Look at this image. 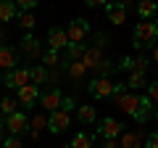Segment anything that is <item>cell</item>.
<instances>
[{
    "label": "cell",
    "mask_w": 158,
    "mask_h": 148,
    "mask_svg": "<svg viewBox=\"0 0 158 148\" xmlns=\"http://www.w3.org/2000/svg\"><path fill=\"white\" fill-rule=\"evenodd\" d=\"M111 101H113V106H116V108H121L124 114H129L132 119H137V114H140V101H142V95H137L135 90H124V93H113Z\"/></svg>",
    "instance_id": "cell-1"
},
{
    "label": "cell",
    "mask_w": 158,
    "mask_h": 148,
    "mask_svg": "<svg viewBox=\"0 0 158 148\" xmlns=\"http://www.w3.org/2000/svg\"><path fill=\"white\" fill-rule=\"evenodd\" d=\"M153 42H158V27L153 19H142V21H137L135 27V45L137 48H153Z\"/></svg>",
    "instance_id": "cell-2"
},
{
    "label": "cell",
    "mask_w": 158,
    "mask_h": 148,
    "mask_svg": "<svg viewBox=\"0 0 158 148\" xmlns=\"http://www.w3.org/2000/svg\"><path fill=\"white\" fill-rule=\"evenodd\" d=\"M29 82H32V69L29 66H16L13 72H6V77H3V85L11 87V90H19Z\"/></svg>",
    "instance_id": "cell-3"
},
{
    "label": "cell",
    "mask_w": 158,
    "mask_h": 148,
    "mask_svg": "<svg viewBox=\"0 0 158 148\" xmlns=\"http://www.w3.org/2000/svg\"><path fill=\"white\" fill-rule=\"evenodd\" d=\"M113 90H116V82H111V77H98V80H90V85H87V93H90L95 101L111 98Z\"/></svg>",
    "instance_id": "cell-4"
},
{
    "label": "cell",
    "mask_w": 158,
    "mask_h": 148,
    "mask_svg": "<svg viewBox=\"0 0 158 148\" xmlns=\"http://www.w3.org/2000/svg\"><path fill=\"white\" fill-rule=\"evenodd\" d=\"M69 127H71V114L63 111V108H58V111H53V114L48 116V132H53V135H61Z\"/></svg>",
    "instance_id": "cell-5"
},
{
    "label": "cell",
    "mask_w": 158,
    "mask_h": 148,
    "mask_svg": "<svg viewBox=\"0 0 158 148\" xmlns=\"http://www.w3.org/2000/svg\"><path fill=\"white\" fill-rule=\"evenodd\" d=\"M103 11H106L108 21H111L113 27H121V24L127 21V11H129V8L124 6V0H108V6L103 8Z\"/></svg>",
    "instance_id": "cell-6"
},
{
    "label": "cell",
    "mask_w": 158,
    "mask_h": 148,
    "mask_svg": "<svg viewBox=\"0 0 158 148\" xmlns=\"http://www.w3.org/2000/svg\"><path fill=\"white\" fill-rule=\"evenodd\" d=\"M21 53L27 56V61H37V58H42V42L34 37L32 32H27L24 34V40H21Z\"/></svg>",
    "instance_id": "cell-7"
},
{
    "label": "cell",
    "mask_w": 158,
    "mask_h": 148,
    "mask_svg": "<svg viewBox=\"0 0 158 148\" xmlns=\"http://www.w3.org/2000/svg\"><path fill=\"white\" fill-rule=\"evenodd\" d=\"M66 34H69V42H85L90 37V21L87 19H74L69 24Z\"/></svg>",
    "instance_id": "cell-8"
},
{
    "label": "cell",
    "mask_w": 158,
    "mask_h": 148,
    "mask_svg": "<svg viewBox=\"0 0 158 148\" xmlns=\"http://www.w3.org/2000/svg\"><path fill=\"white\" fill-rule=\"evenodd\" d=\"M61 103H63V93H61V87H50L48 93H42V95H40V106L45 108L48 114L58 111V108H61Z\"/></svg>",
    "instance_id": "cell-9"
},
{
    "label": "cell",
    "mask_w": 158,
    "mask_h": 148,
    "mask_svg": "<svg viewBox=\"0 0 158 148\" xmlns=\"http://www.w3.org/2000/svg\"><path fill=\"white\" fill-rule=\"evenodd\" d=\"M121 132H124V124L118 119H113V116H106L100 122V127H98V135H103L106 140H116V137H121Z\"/></svg>",
    "instance_id": "cell-10"
},
{
    "label": "cell",
    "mask_w": 158,
    "mask_h": 148,
    "mask_svg": "<svg viewBox=\"0 0 158 148\" xmlns=\"http://www.w3.org/2000/svg\"><path fill=\"white\" fill-rule=\"evenodd\" d=\"M6 127H8V132L11 135H24V132L29 130V119H27V111H16V114H11V116H6Z\"/></svg>",
    "instance_id": "cell-11"
},
{
    "label": "cell",
    "mask_w": 158,
    "mask_h": 148,
    "mask_svg": "<svg viewBox=\"0 0 158 148\" xmlns=\"http://www.w3.org/2000/svg\"><path fill=\"white\" fill-rule=\"evenodd\" d=\"M16 93H19V103H21V106H27V111H29V108H34V103L40 101V85H34V82L19 87Z\"/></svg>",
    "instance_id": "cell-12"
},
{
    "label": "cell",
    "mask_w": 158,
    "mask_h": 148,
    "mask_svg": "<svg viewBox=\"0 0 158 148\" xmlns=\"http://www.w3.org/2000/svg\"><path fill=\"white\" fill-rule=\"evenodd\" d=\"M48 48H50V50H58V53H61L63 48H69V34H66V29L53 27L50 32H48Z\"/></svg>",
    "instance_id": "cell-13"
},
{
    "label": "cell",
    "mask_w": 158,
    "mask_h": 148,
    "mask_svg": "<svg viewBox=\"0 0 158 148\" xmlns=\"http://www.w3.org/2000/svg\"><path fill=\"white\" fill-rule=\"evenodd\" d=\"M103 61H106V53H103V48H100V45H92V48H87L85 58H82V63H85L87 69H98Z\"/></svg>",
    "instance_id": "cell-14"
},
{
    "label": "cell",
    "mask_w": 158,
    "mask_h": 148,
    "mask_svg": "<svg viewBox=\"0 0 158 148\" xmlns=\"http://www.w3.org/2000/svg\"><path fill=\"white\" fill-rule=\"evenodd\" d=\"M19 66V58H16V50L11 45H0V69L6 72H13Z\"/></svg>",
    "instance_id": "cell-15"
},
{
    "label": "cell",
    "mask_w": 158,
    "mask_h": 148,
    "mask_svg": "<svg viewBox=\"0 0 158 148\" xmlns=\"http://www.w3.org/2000/svg\"><path fill=\"white\" fill-rule=\"evenodd\" d=\"M19 16L16 0H0V24H8Z\"/></svg>",
    "instance_id": "cell-16"
},
{
    "label": "cell",
    "mask_w": 158,
    "mask_h": 148,
    "mask_svg": "<svg viewBox=\"0 0 158 148\" xmlns=\"http://www.w3.org/2000/svg\"><path fill=\"white\" fill-rule=\"evenodd\" d=\"M63 69H66L69 80H77V82H79V80H85V74L90 72V69H87L82 61H71V63H66V61H63Z\"/></svg>",
    "instance_id": "cell-17"
},
{
    "label": "cell",
    "mask_w": 158,
    "mask_h": 148,
    "mask_svg": "<svg viewBox=\"0 0 158 148\" xmlns=\"http://www.w3.org/2000/svg\"><path fill=\"white\" fill-rule=\"evenodd\" d=\"M85 53H87V45H85V42H69V48H66V63L82 61Z\"/></svg>",
    "instance_id": "cell-18"
},
{
    "label": "cell",
    "mask_w": 158,
    "mask_h": 148,
    "mask_svg": "<svg viewBox=\"0 0 158 148\" xmlns=\"http://www.w3.org/2000/svg\"><path fill=\"white\" fill-rule=\"evenodd\" d=\"M118 143H121V148H145L142 146V132H121Z\"/></svg>",
    "instance_id": "cell-19"
},
{
    "label": "cell",
    "mask_w": 158,
    "mask_h": 148,
    "mask_svg": "<svg viewBox=\"0 0 158 148\" xmlns=\"http://www.w3.org/2000/svg\"><path fill=\"white\" fill-rule=\"evenodd\" d=\"M137 13H140V19H156L158 16V3L156 0H140Z\"/></svg>",
    "instance_id": "cell-20"
},
{
    "label": "cell",
    "mask_w": 158,
    "mask_h": 148,
    "mask_svg": "<svg viewBox=\"0 0 158 148\" xmlns=\"http://www.w3.org/2000/svg\"><path fill=\"white\" fill-rule=\"evenodd\" d=\"M77 116H79L82 124H92V122L98 119V108L90 106V103H87V106H79V108H77Z\"/></svg>",
    "instance_id": "cell-21"
},
{
    "label": "cell",
    "mask_w": 158,
    "mask_h": 148,
    "mask_svg": "<svg viewBox=\"0 0 158 148\" xmlns=\"http://www.w3.org/2000/svg\"><path fill=\"white\" fill-rule=\"evenodd\" d=\"M145 82H148V74H142V72H129V77H127V87L135 93L140 87H145Z\"/></svg>",
    "instance_id": "cell-22"
},
{
    "label": "cell",
    "mask_w": 158,
    "mask_h": 148,
    "mask_svg": "<svg viewBox=\"0 0 158 148\" xmlns=\"http://www.w3.org/2000/svg\"><path fill=\"white\" fill-rule=\"evenodd\" d=\"M150 66H153L150 56H137V58H132V69H129V72H142V74H148V72H150Z\"/></svg>",
    "instance_id": "cell-23"
},
{
    "label": "cell",
    "mask_w": 158,
    "mask_h": 148,
    "mask_svg": "<svg viewBox=\"0 0 158 148\" xmlns=\"http://www.w3.org/2000/svg\"><path fill=\"white\" fill-rule=\"evenodd\" d=\"M150 111H153V101H150L148 95H142V101H140V114H137V119H135V122L145 124V122H148V116H150Z\"/></svg>",
    "instance_id": "cell-24"
},
{
    "label": "cell",
    "mask_w": 158,
    "mask_h": 148,
    "mask_svg": "<svg viewBox=\"0 0 158 148\" xmlns=\"http://www.w3.org/2000/svg\"><path fill=\"white\" fill-rule=\"evenodd\" d=\"M92 140H95V137L87 135V132H77V135L71 137V148H92Z\"/></svg>",
    "instance_id": "cell-25"
},
{
    "label": "cell",
    "mask_w": 158,
    "mask_h": 148,
    "mask_svg": "<svg viewBox=\"0 0 158 148\" xmlns=\"http://www.w3.org/2000/svg\"><path fill=\"white\" fill-rule=\"evenodd\" d=\"M19 98H3V101H0V114L3 116H11V114H16L19 111Z\"/></svg>",
    "instance_id": "cell-26"
},
{
    "label": "cell",
    "mask_w": 158,
    "mask_h": 148,
    "mask_svg": "<svg viewBox=\"0 0 158 148\" xmlns=\"http://www.w3.org/2000/svg\"><path fill=\"white\" fill-rule=\"evenodd\" d=\"M32 82L34 85H45L48 82V66H42V63L32 66Z\"/></svg>",
    "instance_id": "cell-27"
},
{
    "label": "cell",
    "mask_w": 158,
    "mask_h": 148,
    "mask_svg": "<svg viewBox=\"0 0 158 148\" xmlns=\"http://www.w3.org/2000/svg\"><path fill=\"white\" fill-rule=\"evenodd\" d=\"M48 116H50V114H40V116H34V119H29V130H32L34 137H37L40 130H45V127H48Z\"/></svg>",
    "instance_id": "cell-28"
},
{
    "label": "cell",
    "mask_w": 158,
    "mask_h": 148,
    "mask_svg": "<svg viewBox=\"0 0 158 148\" xmlns=\"http://www.w3.org/2000/svg\"><path fill=\"white\" fill-rule=\"evenodd\" d=\"M58 63H61V56H58V50H50V48H48V50L42 53V66L53 69V66H58Z\"/></svg>",
    "instance_id": "cell-29"
},
{
    "label": "cell",
    "mask_w": 158,
    "mask_h": 148,
    "mask_svg": "<svg viewBox=\"0 0 158 148\" xmlns=\"http://www.w3.org/2000/svg\"><path fill=\"white\" fill-rule=\"evenodd\" d=\"M19 24H21L27 32H32L34 24H37V19H34V13H32V11H29V13H19Z\"/></svg>",
    "instance_id": "cell-30"
},
{
    "label": "cell",
    "mask_w": 158,
    "mask_h": 148,
    "mask_svg": "<svg viewBox=\"0 0 158 148\" xmlns=\"http://www.w3.org/2000/svg\"><path fill=\"white\" fill-rule=\"evenodd\" d=\"M37 3L40 0H16V8H19V13H29L37 8Z\"/></svg>",
    "instance_id": "cell-31"
},
{
    "label": "cell",
    "mask_w": 158,
    "mask_h": 148,
    "mask_svg": "<svg viewBox=\"0 0 158 148\" xmlns=\"http://www.w3.org/2000/svg\"><path fill=\"white\" fill-rule=\"evenodd\" d=\"M111 63H113V61H108V58H106V61L98 66V74H100V77H111V74L116 72V66H111Z\"/></svg>",
    "instance_id": "cell-32"
},
{
    "label": "cell",
    "mask_w": 158,
    "mask_h": 148,
    "mask_svg": "<svg viewBox=\"0 0 158 148\" xmlns=\"http://www.w3.org/2000/svg\"><path fill=\"white\" fill-rule=\"evenodd\" d=\"M61 108H63V111H69V114H71L74 108H79V106H77V101H74L71 95H63V103H61Z\"/></svg>",
    "instance_id": "cell-33"
},
{
    "label": "cell",
    "mask_w": 158,
    "mask_h": 148,
    "mask_svg": "<svg viewBox=\"0 0 158 148\" xmlns=\"http://www.w3.org/2000/svg\"><path fill=\"white\" fill-rule=\"evenodd\" d=\"M3 148H24V146H21V140H19L16 135H11V137L3 140Z\"/></svg>",
    "instance_id": "cell-34"
},
{
    "label": "cell",
    "mask_w": 158,
    "mask_h": 148,
    "mask_svg": "<svg viewBox=\"0 0 158 148\" xmlns=\"http://www.w3.org/2000/svg\"><path fill=\"white\" fill-rule=\"evenodd\" d=\"M148 98H150V101H153V103H158V80H156V82H153V85H150V87H148Z\"/></svg>",
    "instance_id": "cell-35"
},
{
    "label": "cell",
    "mask_w": 158,
    "mask_h": 148,
    "mask_svg": "<svg viewBox=\"0 0 158 148\" xmlns=\"http://www.w3.org/2000/svg\"><path fill=\"white\" fill-rule=\"evenodd\" d=\"M145 148H158V132L148 135V140H145Z\"/></svg>",
    "instance_id": "cell-36"
},
{
    "label": "cell",
    "mask_w": 158,
    "mask_h": 148,
    "mask_svg": "<svg viewBox=\"0 0 158 148\" xmlns=\"http://www.w3.org/2000/svg\"><path fill=\"white\" fill-rule=\"evenodd\" d=\"M85 3H87L90 8H106V6H108V0H85Z\"/></svg>",
    "instance_id": "cell-37"
},
{
    "label": "cell",
    "mask_w": 158,
    "mask_h": 148,
    "mask_svg": "<svg viewBox=\"0 0 158 148\" xmlns=\"http://www.w3.org/2000/svg\"><path fill=\"white\" fill-rule=\"evenodd\" d=\"M150 61H153V66H158V42L153 45V50H150Z\"/></svg>",
    "instance_id": "cell-38"
},
{
    "label": "cell",
    "mask_w": 158,
    "mask_h": 148,
    "mask_svg": "<svg viewBox=\"0 0 158 148\" xmlns=\"http://www.w3.org/2000/svg\"><path fill=\"white\" fill-rule=\"evenodd\" d=\"M103 148H121V143H118V140H106Z\"/></svg>",
    "instance_id": "cell-39"
},
{
    "label": "cell",
    "mask_w": 158,
    "mask_h": 148,
    "mask_svg": "<svg viewBox=\"0 0 158 148\" xmlns=\"http://www.w3.org/2000/svg\"><path fill=\"white\" fill-rule=\"evenodd\" d=\"M0 40H6V24H0Z\"/></svg>",
    "instance_id": "cell-40"
},
{
    "label": "cell",
    "mask_w": 158,
    "mask_h": 148,
    "mask_svg": "<svg viewBox=\"0 0 158 148\" xmlns=\"http://www.w3.org/2000/svg\"><path fill=\"white\" fill-rule=\"evenodd\" d=\"M3 127H6V124H3V122H0V143H3Z\"/></svg>",
    "instance_id": "cell-41"
},
{
    "label": "cell",
    "mask_w": 158,
    "mask_h": 148,
    "mask_svg": "<svg viewBox=\"0 0 158 148\" xmlns=\"http://www.w3.org/2000/svg\"><path fill=\"white\" fill-rule=\"evenodd\" d=\"M58 148H71V143H66V146H58Z\"/></svg>",
    "instance_id": "cell-42"
},
{
    "label": "cell",
    "mask_w": 158,
    "mask_h": 148,
    "mask_svg": "<svg viewBox=\"0 0 158 148\" xmlns=\"http://www.w3.org/2000/svg\"><path fill=\"white\" fill-rule=\"evenodd\" d=\"M153 21H156V27H158V16H156V19H153Z\"/></svg>",
    "instance_id": "cell-43"
},
{
    "label": "cell",
    "mask_w": 158,
    "mask_h": 148,
    "mask_svg": "<svg viewBox=\"0 0 158 148\" xmlns=\"http://www.w3.org/2000/svg\"><path fill=\"white\" fill-rule=\"evenodd\" d=\"M156 119H158V108H156Z\"/></svg>",
    "instance_id": "cell-44"
},
{
    "label": "cell",
    "mask_w": 158,
    "mask_h": 148,
    "mask_svg": "<svg viewBox=\"0 0 158 148\" xmlns=\"http://www.w3.org/2000/svg\"><path fill=\"white\" fill-rule=\"evenodd\" d=\"M0 82H3V77H0Z\"/></svg>",
    "instance_id": "cell-45"
}]
</instances>
